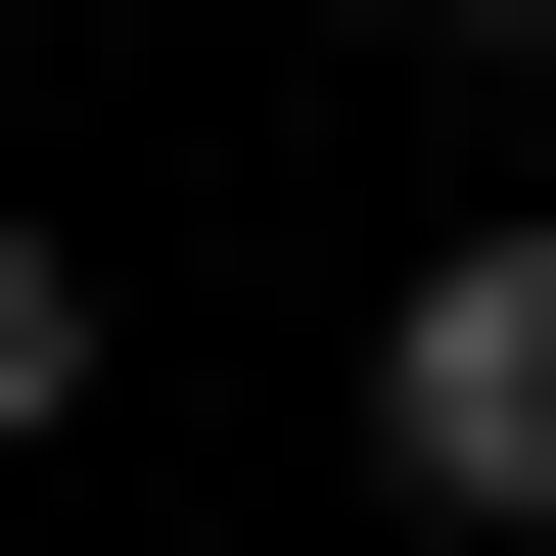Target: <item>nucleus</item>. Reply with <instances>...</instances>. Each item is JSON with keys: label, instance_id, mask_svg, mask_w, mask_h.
<instances>
[{"label": "nucleus", "instance_id": "obj_2", "mask_svg": "<svg viewBox=\"0 0 556 556\" xmlns=\"http://www.w3.org/2000/svg\"><path fill=\"white\" fill-rule=\"evenodd\" d=\"M47 417H93V278H47V232H0V464H47Z\"/></svg>", "mask_w": 556, "mask_h": 556}, {"label": "nucleus", "instance_id": "obj_1", "mask_svg": "<svg viewBox=\"0 0 556 556\" xmlns=\"http://www.w3.org/2000/svg\"><path fill=\"white\" fill-rule=\"evenodd\" d=\"M371 464L417 510H556V232H417L371 278Z\"/></svg>", "mask_w": 556, "mask_h": 556}, {"label": "nucleus", "instance_id": "obj_3", "mask_svg": "<svg viewBox=\"0 0 556 556\" xmlns=\"http://www.w3.org/2000/svg\"><path fill=\"white\" fill-rule=\"evenodd\" d=\"M417 47H556V0H417Z\"/></svg>", "mask_w": 556, "mask_h": 556}]
</instances>
